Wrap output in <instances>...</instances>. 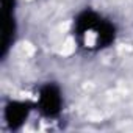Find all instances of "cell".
<instances>
[{
	"mask_svg": "<svg viewBox=\"0 0 133 133\" xmlns=\"http://www.w3.org/2000/svg\"><path fill=\"white\" fill-rule=\"evenodd\" d=\"M39 111L47 117L58 116L61 110V94L55 85H45L39 92Z\"/></svg>",
	"mask_w": 133,
	"mask_h": 133,
	"instance_id": "cell-1",
	"label": "cell"
},
{
	"mask_svg": "<svg viewBox=\"0 0 133 133\" xmlns=\"http://www.w3.org/2000/svg\"><path fill=\"white\" fill-rule=\"evenodd\" d=\"M13 8H14V0H2V50L0 56H5L13 39H14V17H13Z\"/></svg>",
	"mask_w": 133,
	"mask_h": 133,
	"instance_id": "cell-2",
	"label": "cell"
},
{
	"mask_svg": "<svg viewBox=\"0 0 133 133\" xmlns=\"http://www.w3.org/2000/svg\"><path fill=\"white\" fill-rule=\"evenodd\" d=\"M30 113V103L25 102H10L5 107V119L11 130L19 128Z\"/></svg>",
	"mask_w": 133,
	"mask_h": 133,
	"instance_id": "cell-3",
	"label": "cell"
},
{
	"mask_svg": "<svg viewBox=\"0 0 133 133\" xmlns=\"http://www.w3.org/2000/svg\"><path fill=\"white\" fill-rule=\"evenodd\" d=\"M102 19L92 13V11H83L78 17H77V22H75V33L78 38H83L88 31H96L99 22Z\"/></svg>",
	"mask_w": 133,
	"mask_h": 133,
	"instance_id": "cell-4",
	"label": "cell"
},
{
	"mask_svg": "<svg viewBox=\"0 0 133 133\" xmlns=\"http://www.w3.org/2000/svg\"><path fill=\"white\" fill-rule=\"evenodd\" d=\"M116 36V28L113 24H110L108 21H100L97 28H96V45L100 47H107L114 41Z\"/></svg>",
	"mask_w": 133,
	"mask_h": 133,
	"instance_id": "cell-5",
	"label": "cell"
}]
</instances>
